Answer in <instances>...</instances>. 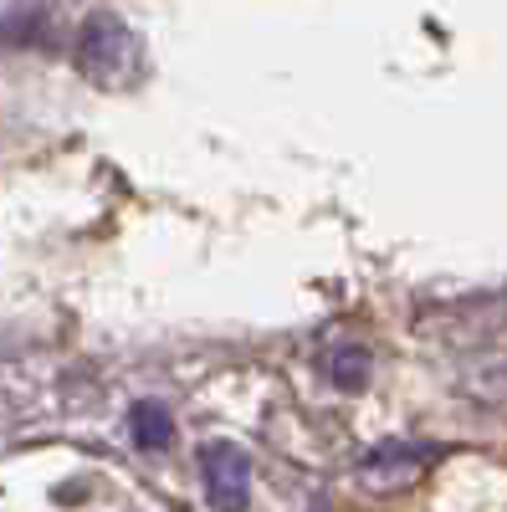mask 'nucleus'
Instances as JSON below:
<instances>
[{
  "label": "nucleus",
  "instance_id": "f257e3e1",
  "mask_svg": "<svg viewBox=\"0 0 507 512\" xmlns=\"http://www.w3.org/2000/svg\"><path fill=\"white\" fill-rule=\"evenodd\" d=\"M77 67L88 72L98 88H129L139 77V36L118 16H93L77 41Z\"/></svg>",
  "mask_w": 507,
  "mask_h": 512
},
{
  "label": "nucleus",
  "instance_id": "f03ea898",
  "mask_svg": "<svg viewBox=\"0 0 507 512\" xmlns=\"http://www.w3.org/2000/svg\"><path fill=\"white\" fill-rule=\"evenodd\" d=\"M205 492L210 502H221V507H241L251 497V461L236 451V446H210L205 451Z\"/></svg>",
  "mask_w": 507,
  "mask_h": 512
},
{
  "label": "nucleus",
  "instance_id": "7ed1b4c3",
  "mask_svg": "<svg viewBox=\"0 0 507 512\" xmlns=\"http://www.w3.org/2000/svg\"><path fill=\"white\" fill-rule=\"evenodd\" d=\"M134 436H139V446H144V451H159V446L175 441V420H169V410H164V405L144 400V405H134Z\"/></svg>",
  "mask_w": 507,
  "mask_h": 512
}]
</instances>
